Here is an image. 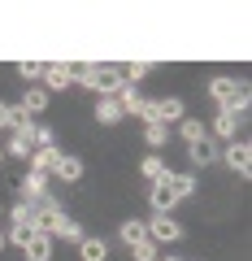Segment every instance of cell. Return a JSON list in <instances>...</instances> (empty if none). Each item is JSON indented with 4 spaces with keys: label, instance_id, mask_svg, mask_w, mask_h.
<instances>
[{
    "label": "cell",
    "instance_id": "6da1fadb",
    "mask_svg": "<svg viewBox=\"0 0 252 261\" xmlns=\"http://www.w3.org/2000/svg\"><path fill=\"white\" fill-rule=\"evenodd\" d=\"M209 92H213V100L222 105V113L248 109V83H243V79H213V83H209Z\"/></svg>",
    "mask_w": 252,
    "mask_h": 261
},
{
    "label": "cell",
    "instance_id": "d4e9b609",
    "mask_svg": "<svg viewBox=\"0 0 252 261\" xmlns=\"http://www.w3.org/2000/svg\"><path fill=\"white\" fill-rule=\"evenodd\" d=\"M18 74L22 79H39V74H44V65H39V61H18Z\"/></svg>",
    "mask_w": 252,
    "mask_h": 261
},
{
    "label": "cell",
    "instance_id": "f546056e",
    "mask_svg": "<svg viewBox=\"0 0 252 261\" xmlns=\"http://www.w3.org/2000/svg\"><path fill=\"white\" fill-rule=\"evenodd\" d=\"M0 248H5V235H0Z\"/></svg>",
    "mask_w": 252,
    "mask_h": 261
},
{
    "label": "cell",
    "instance_id": "484cf974",
    "mask_svg": "<svg viewBox=\"0 0 252 261\" xmlns=\"http://www.w3.org/2000/svg\"><path fill=\"white\" fill-rule=\"evenodd\" d=\"M148 70H152V61H135V65H131V70H126V74H122V79L131 83V79H144V74H148Z\"/></svg>",
    "mask_w": 252,
    "mask_h": 261
},
{
    "label": "cell",
    "instance_id": "52a82bcc",
    "mask_svg": "<svg viewBox=\"0 0 252 261\" xmlns=\"http://www.w3.org/2000/svg\"><path fill=\"white\" fill-rule=\"evenodd\" d=\"M174 205H178V196H174V187H170V178L152 183V209H157V214H170Z\"/></svg>",
    "mask_w": 252,
    "mask_h": 261
},
{
    "label": "cell",
    "instance_id": "2e32d148",
    "mask_svg": "<svg viewBox=\"0 0 252 261\" xmlns=\"http://www.w3.org/2000/svg\"><path fill=\"white\" fill-rule=\"evenodd\" d=\"M165 178H170V187H174V196H178V200L196 192V178H191V174H165Z\"/></svg>",
    "mask_w": 252,
    "mask_h": 261
},
{
    "label": "cell",
    "instance_id": "603a6c76",
    "mask_svg": "<svg viewBox=\"0 0 252 261\" xmlns=\"http://www.w3.org/2000/svg\"><path fill=\"white\" fill-rule=\"evenodd\" d=\"M144 140H148L152 148H161V144H165V126H161V122H148V130H144Z\"/></svg>",
    "mask_w": 252,
    "mask_h": 261
},
{
    "label": "cell",
    "instance_id": "ba28073f",
    "mask_svg": "<svg viewBox=\"0 0 252 261\" xmlns=\"http://www.w3.org/2000/svg\"><path fill=\"white\" fill-rule=\"evenodd\" d=\"M118 118H122V105L113 100V96H100V100H96V122H100V126H113Z\"/></svg>",
    "mask_w": 252,
    "mask_h": 261
},
{
    "label": "cell",
    "instance_id": "4316f807",
    "mask_svg": "<svg viewBox=\"0 0 252 261\" xmlns=\"http://www.w3.org/2000/svg\"><path fill=\"white\" fill-rule=\"evenodd\" d=\"M35 144H39V148H52V130H48V126H35Z\"/></svg>",
    "mask_w": 252,
    "mask_h": 261
},
{
    "label": "cell",
    "instance_id": "8992f818",
    "mask_svg": "<svg viewBox=\"0 0 252 261\" xmlns=\"http://www.w3.org/2000/svg\"><path fill=\"white\" fill-rule=\"evenodd\" d=\"M18 192H22V200H26V205H35L39 196H48V178L31 170V174H26V178H22V183H18Z\"/></svg>",
    "mask_w": 252,
    "mask_h": 261
},
{
    "label": "cell",
    "instance_id": "4fadbf2b",
    "mask_svg": "<svg viewBox=\"0 0 252 261\" xmlns=\"http://www.w3.org/2000/svg\"><path fill=\"white\" fill-rule=\"evenodd\" d=\"M57 174H61V178H70V183H74V178H83V161H78V157H66V152H61V157H57Z\"/></svg>",
    "mask_w": 252,
    "mask_h": 261
},
{
    "label": "cell",
    "instance_id": "e0dca14e",
    "mask_svg": "<svg viewBox=\"0 0 252 261\" xmlns=\"http://www.w3.org/2000/svg\"><path fill=\"white\" fill-rule=\"evenodd\" d=\"M44 105H48V92H44V87H31V92L22 96V109H26V113H39Z\"/></svg>",
    "mask_w": 252,
    "mask_h": 261
},
{
    "label": "cell",
    "instance_id": "7c38bea8",
    "mask_svg": "<svg viewBox=\"0 0 252 261\" xmlns=\"http://www.w3.org/2000/svg\"><path fill=\"white\" fill-rule=\"evenodd\" d=\"M57 157H61L57 148H35L31 152V170H35V174H48V170L57 166Z\"/></svg>",
    "mask_w": 252,
    "mask_h": 261
},
{
    "label": "cell",
    "instance_id": "9c48e42d",
    "mask_svg": "<svg viewBox=\"0 0 252 261\" xmlns=\"http://www.w3.org/2000/svg\"><path fill=\"white\" fill-rule=\"evenodd\" d=\"M48 248H52V235L35 231V235L26 240V261H48Z\"/></svg>",
    "mask_w": 252,
    "mask_h": 261
},
{
    "label": "cell",
    "instance_id": "5bb4252c",
    "mask_svg": "<svg viewBox=\"0 0 252 261\" xmlns=\"http://www.w3.org/2000/svg\"><path fill=\"white\" fill-rule=\"evenodd\" d=\"M78 252H83V261H104V257H109V244H104V240H83Z\"/></svg>",
    "mask_w": 252,
    "mask_h": 261
},
{
    "label": "cell",
    "instance_id": "30bf717a",
    "mask_svg": "<svg viewBox=\"0 0 252 261\" xmlns=\"http://www.w3.org/2000/svg\"><path fill=\"white\" fill-rule=\"evenodd\" d=\"M44 83L52 87V92H61V87L74 83V74H70V65H44Z\"/></svg>",
    "mask_w": 252,
    "mask_h": 261
},
{
    "label": "cell",
    "instance_id": "277c9868",
    "mask_svg": "<svg viewBox=\"0 0 252 261\" xmlns=\"http://www.w3.org/2000/svg\"><path fill=\"white\" fill-rule=\"evenodd\" d=\"M222 157H226V166H231V170H239V174H248V170H252V148H248L243 140L226 144V152H222Z\"/></svg>",
    "mask_w": 252,
    "mask_h": 261
},
{
    "label": "cell",
    "instance_id": "7a4b0ae2",
    "mask_svg": "<svg viewBox=\"0 0 252 261\" xmlns=\"http://www.w3.org/2000/svg\"><path fill=\"white\" fill-rule=\"evenodd\" d=\"M83 83L92 87V92H100V96H113V92L126 87V79H122L118 65H87V70H83Z\"/></svg>",
    "mask_w": 252,
    "mask_h": 261
},
{
    "label": "cell",
    "instance_id": "8fae6325",
    "mask_svg": "<svg viewBox=\"0 0 252 261\" xmlns=\"http://www.w3.org/2000/svg\"><path fill=\"white\" fill-rule=\"evenodd\" d=\"M191 161H196V166H213V161H217V144L209 140V135L200 144H191Z\"/></svg>",
    "mask_w": 252,
    "mask_h": 261
},
{
    "label": "cell",
    "instance_id": "ac0fdd59",
    "mask_svg": "<svg viewBox=\"0 0 252 261\" xmlns=\"http://www.w3.org/2000/svg\"><path fill=\"white\" fill-rule=\"evenodd\" d=\"M122 240H126V244H139V240H148V226L131 218V222H122Z\"/></svg>",
    "mask_w": 252,
    "mask_h": 261
},
{
    "label": "cell",
    "instance_id": "83f0119b",
    "mask_svg": "<svg viewBox=\"0 0 252 261\" xmlns=\"http://www.w3.org/2000/svg\"><path fill=\"white\" fill-rule=\"evenodd\" d=\"M0 126H9V105L0 100Z\"/></svg>",
    "mask_w": 252,
    "mask_h": 261
},
{
    "label": "cell",
    "instance_id": "9a60e30c",
    "mask_svg": "<svg viewBox=\"0 0 252 261\" xmlns=\"http://www.w3.org/2000/svg\"><path fill=\"white\" fill-rule=\"evenodd\" d=\"M213 130H217V135H222V140H231L235 130H239V113H217Z\"/></svg>",
    "mask_w": 252,
    "mask_h": 261
},
{
    "label": "cell",
    "instance_id": "ffe728a7",
    "mask_svg": "<svg viewBox=\"0 0 252 261\" xmlns=\"http://www.w3.org/2000/svg\"><path fill=\"white\" fill-rule=\"evenodd\" d=\"M131 257H135V261H157V244H152V240L131 244Z\"/></svg>",
    "mask_w": 252,
    "mask_h": 261
},
{
    "label": "cell",
    "instance_id": "4dcf8cb0",
    "mask_svg": "<svg viewBox=\"0 0 252 261\" xmlns=\"http://www.w3.org/2000/svg\"><path fill=\"white\" fill-rule=\"evenodd\" d=\"M0 161H5V148H0Z\"/></svg>",
    "mask_w": 252,
    "mask_h": 261
},
{
    "label": "cell",
    "instance_id": "44dd1931",
    "mask_svg": "<svg viewBox=\"0 0 252 261\" xmlns=\"http://www.w3.org/2000/svg\"><path fill=\"white\" fill-rule=\"evenodd\" d=\"M31 235H35V226H26V222H13V231L5 235V240H13V244H22V248H26V240Z\"/></svg>",
    "mask_w": 252,
    "mask_h": 261
},
{
    "label": "cell",
    "instance_id": "3957f363",
    "mask_svg": "<svg viewBox=\"0 0 252 261\" xmlns=\"http://www.w3.org/2000/svg\"><path fill=\"white\" fill-rule=\"evenodd\" d=\"M148 240L152 244H174V240H183V226H178L170 214H157L148 222Z\"/></svg>",
    "mask_w": 252,
    "mask_h": 261
},
{
    "label": "cell",
    "instance_id": "7402d4cb",
    "mask_svg": "<svg viewBox=\"0 0 252 261\" xmlns=\"http://www.w3.org/2000/svg\"><path fill=\"white\" fill-rule=\"evenodd\" d=\"M183 140H187V144H200V140H205V126L187 118V122H183Z\"/></svg>",
    "mask_w": 252,
    "mask_h": 261
},
{
    "label": "cell",
    "instance_id": "cb8c5ba5",
    "mask_svg": "<svg viewBox=\"0 0 252 261\" xmlns=\"http://www.w3.org/2000/svg\"><path fill=\"white\" fill-rule=\"evenodd\" d=\"M13 222H26V226H35V205H13Z\"/></svg>",
    "mask_w": 252,
    "mask_h": 261
},
{
    "label": "cell",
    "instance_id": "d6986e66",
    "mask_svg": "<svg viewBox=\"0 0 252 261\" xmlns=\"http://www.w3.org/2000/svg\"><path fill=\"white\" fill-rule=\"evenodd\" d=\"M165 174H170V170H165V161H161V157H148V161H144V178H152V183H161Z\"/></svg>",
    "mask_w": 252,
    "mask_h": 261
},
{
    "label": "cell",
    "instance_id": "f1b7e54d",
    "mask_svg": "<svg viewBox=\"0 0 252 261\" xmlns=\"http://www.w3.org/2000/svg\"><path fill=\"white\" fill-rule=\"evenodd\" d=\"M161 261H178V257H161Z\"/></svg>",
    "mask_w": 252,
    "mask_h": 261
},
{
    "label": "cell",
    "instance_id": "5b68a950",
    "mask_svg": "<svg viewBox=\"0 0 252 261\" xmlns=\"http://www.w3.org/2000/svg\"><path fill=\"white\" fill-rule=\"evenodd\" d=\"M178 118H183V100H178V96H170V100H152V122L165 126V122H178Z\"/></svg>",
    "mask_w": 252,
    "mask_h": 261
}]
</instances>
